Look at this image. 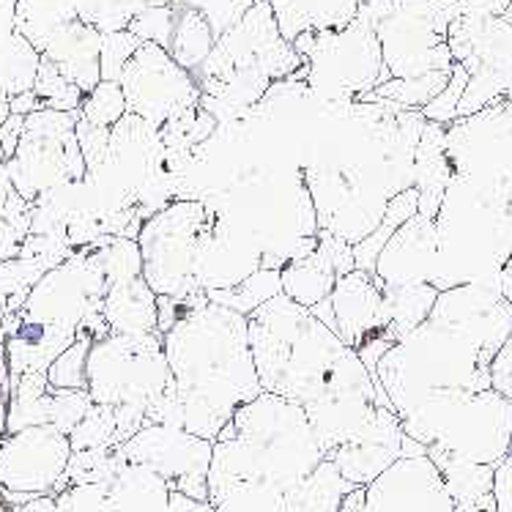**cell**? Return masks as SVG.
Segmentation results:
<instances>
[{
	"instance_id": "cell-1",
	"label": "cell",
	"mask_w": 512,
	"mask_h": 512,
	"mask_svg": "<svg viewBox=\"0 0 512 512\" xmlns=\"http://www.w3.org/2000/svg\"><path fill=\"white\" fill-rule=\"evenodd\" d=\"M351 491L291 400L261 392L214 441L209 502L217 512H340Z\"/></svg>"
},
{
	"instance_id": "cell-2",
	"label": "cell",
	"mask_w": 512,
	"mask_h": 512,
	"mask_svg": "<svg viewBox=\"0 0 512 512\" xmlns=\"http://www.w3.org/2000/svg\"><path fill=\"white\" fill-rule=\"evenodd\" d=\"M247 324L261 389L304 408L326 458L389 403L354 348L285 293L252 310Z\"/></svg>"
},
{
	"instance_id": "cell-3",
	"label": "cell",
	"mask_w": 512,
	"mask_h": 512,
	"mask_svg": "<svg viewBox=\"0 0 512 512\" xmlns=\"http://www.w3.org/2000/svg\"><path fill=\"white\" fill-rule=\"evenodd\" d=\"M184 430L217 441L241 406L261 395L247 315L206 299L165 335Z\"/></svg>"
},
{
	"instance_id": "cell-4",
	"label": "cell",
	"mask_w": 512,
	"mask_h": 512,
	"mask_svg": "<svg viewBox=\"0 0 512 512\" xmlns=\"http://www.w3.org/2000/svg\"><path fill=\"white\" fill-rule=\"evenodd\" d=\"M107 277L94 247L77 250L33 285L20 310L3 321V345L11 381L25 373H47L80 335L94 310L105 307Z\"/></svg>"
},
{
	"instance_id": "cell-5",
	"label": "cell",
	"mask_w": 512,
	"mask_h": 512,
	"mask_svg": "<svg viewBox=\"0 0 512 512\" xmlns=\"http://www.w3.org/2000/svg\"><path fill=\"white\" fill-rule=\"evenodd\" d=\"M376 384L403 419L436 392H482L491 387V359L469 337L428 318L381 356Z\"/></svg>"
},
{
	"instance_id": "cell-6",
	"label": "cell",
	"mask_w": 512,
	"mask_h": 512,
	"mask_svg": "<svg viewBox=\"0 0 512 512\" xmlns=\"http://www.w3.org/2000/svg\"><path fill=\"white\" fill-rule=\"evenodd\" d=\"M403 433L428 447V458L499 466L512 450V400L496 389L436 392L408 411Z\"/></svg>"
},
{
	"instance_id": "cell-7",
	"label": "cell",
	"mask_w": 512,
	"mask_h": 512,
	"mask_svg": "<svg viewBox=\"0 0 512 512\" xmlns=\"http://www.w3.org/2000/svg\"><path fill=\"white\" fill-rule=\"evenodd\" d=\"M217 214L222 211L209 209L203 200H173L143 222L137 233L143 277L157 296L184 302L206 293L198 283L200 252Z\"/></svg>"
},
{
	"instance_id": "cell-8",
	"label": "cell",
	"mask_w": 512,
	"mask_h": 512,
	"mask_svg": "<svg viewBox=\"0 0 512 512\" xmlns=\"http://www.w3.org/2000/svg\"><path fill=\"white\" fill-rule=\"evenodd\" d=\"M173 389L165 340L151 335H107L88 354V395L96 406L151 411Z\"/></svg>"
},
{
	"instance_id": "cell-9",
	"label": "cell",
	"mask_w": 512,
	"mask_h": 512,
	"mask_svg": "<svg viewBox=\"0 0 512 512\" xmlns=\"http://www.w3.org/2000/svg\"><path fill=\"white\" fill-rule=\"evenodd\" d=\"M80 113H58L42 107L25 118L17 154L6 162L11 184L25 200H39L53 189L77 184L88 176L80 140Z\"/></svg>"
},
{
	"instance_id": "cell-10",
	"label": "cell",
	"mask_w": 512,
	"mask_h": 512,
	"mask_svg": "<svg viewBox=\"0 0 512 512\" xmlns=\"http://www.w3.org/2000/svg\"><path fill=\"white\" fill-rule=\"evenodd\" d=\"M126 463L146 466L162 480L170 491H181L209 502V469L214 455V441L192 436L189 430L168 425H146L135 436L115 447Z\"/></svg>"
},
{
	"instance_id": "cell-11",
	"label": "cell",
	"mask_w": 512,
	"mask_h": 512,
	"mask_svg": "<svg viewBox=\"0 0 512 512\" xmlns=\"http://www.w3.org/2000/svg\"><path fill=\"white\" fill-rule=\"evenodd\" d=\"M129 113L148 124L162 126L170 118L200 105V91L195 74L173 61V55L157 44H140L121 77Z\"/></svg>"
},
{
	"instance_id": "cell-12",
	"label": "cell",
	"mask_w": 512,
	"mask_h": 512,
	"mask_svg": "<svg viewBox=\"0 0 512 512\" xmlns=\"http://www.w3.org/2000/svg\"><path fill=\"white\" fill-rule=\"evenodd\" d=\"M72 452L69 436L53 425L9 433L0 444V491L58 496Z\"/></svg>"
},
{
	"instance_id": "cell-13",
	"label": "cell",
	"mask_w": 512,
	"mask_h": 512,
	"mask_svg": "<svg viewBox=\"0 0 512 512\" xmlns=\"http://www.w3.org/2000/svg\"><path fill=\"white\" fill-rule=\"evenodd\" d=\"M340 512H455L439 466L428 458H400L381 477L354 488Z\"/></svg>"
},
{
	"instance_id": "cell-14",
	"label": "cell",
	"mask_w": 512,
	"mask_h": 512,
	"mask_svg": "<svg viewBox=\"0 0 512 512\" xmlns=\"http://www.w3.org/2000/svg\"><path fill=\"white\" fill-rule=\"evenodd\" d=\"M313 313L332 332L343 337V343L351 345L354 351L373 337L392 335L387 296H384V283L378 280V274L354 269L351 274L337 277L332 296L313 307Z\"/></svg>"
},
{
	"instance_id": "cell-15",
	"label": "cell",
	"mask_w": 512,
	"mask_h": 512,
	"mask_svg": "<svg viewBox=\"0 0 512 512\" xmlns=\"http://www.w3.org/2000/svg\"><path fill=\"white\" fill-rule=\"evenodd\" d=\"M55 512H170V485L146 466L126 463L110 480L69 485Z\"/></svg>"
},
{
	"instance_id": "cell-16",
	"label": "cell",
	"mask_w": 512,
	"mask_h": 512,
	"mask_svg": "<svg viewBox=\"0 0 512 512\" xmlns=\"http://www.w3.org/2000/svg\"><path fill=\"white\" fill-rule=\"evenodd\" d=\"M403 422L392 406L378 408L376 419L354 441L337 447L329 460L335 463L340 477L354 488H365L384 471L403 458Z\"/></svg>"
},
{
	"instance_id": "cell-17",
	"label": "cell",
	"mask_w": 512,
	"mask_h": 512,
	"mask_svg": "<svg viewBox=\"0 0 512 512\" xmlns=\"http://www.w3.org/2000/svg\"><path fill=\"white\" fill-rule=\"evenodd\" d=\"M99 55H102V33L83 20L61 25L42 50V58L55 63L63 77L77 85L83 94H91L102 83Z\"/></svg>"
},
{
	"instance_id": "cell-18",
	"label": "cell",
	"mask_w": 512,
	"mask_h": 512,
	"mask_svg": "<svg viewBox=\"0 0 512 512\" xmlns=\"http://www.w3.org/2000/svg\"><path fill=\"white\" fill-rule=\"evenodd\" d=\"M105 321L110 335H151L159 332V296L146 277L110 285L105 293Z\"/></svg>"
},
{
	"instance_id": "cell-19",
	"label": "cell",
	"mask_w": 512,
	"mask_h": 512,
	"mask_svg": "<svg viewBox=\"0 0 512 512\" xmlns=\"http://www.w3.org/2000/svg\"><path fill=\"white\" fill-rule=\"evenodd\" d=\"M362 0H272L274 20L288 44L304 31H343L359 14Z\"/></svg>"
},
{
	"instance_id": "cell-20",
	"label": "cell",
	"mask_w": 512,
	"mask_h": 512,
	"mask_svg": "<svg viewBox=\"0 0 512 512\" xmlns=\"http://www.w3.org/2000/svg\"><path fill=\"white\" fill-rule=\"evenodd\" d=\"M283 280V293L296 304H302L307 310H313L321 302H326L335 291L337 272L332 263L326 261L321 250H315L307 258H296L288 266L280 269Z\"/></svg>"
},
{
	"instance_id": "cell-21",
	"label": "cell",
	"mask_w": 512,
	"mask_h": 512,
	"mask_svg": "<svg viewBox=\"0 0 512 512\" xmlns=\"http://www.w3.org/2000/svg\"><path fill=\"white\" fill-rule=\"evenodd\" d=\"M53 387L47 373H25L11 381L9 392V433H20L36 425H50Z\"/></svg>"
},
{
	"instance_id": "cell-22",
	"label": "cell",
	"mask_w": 512,
	"mask_h": 512,
	"mask_svg": "<svg viewBox=\"0 0 512 512\" xmlns=\"http://www.w3.org/2000/svg\"><path fill=\"white\" fill-rule=\"evenodd\" d=\"M441 288L436 283H408V285H384L389 307V332L403 337L422 326L433 313Z\"/></svg>"
},
{
	"instance_id": "cell-23",
	"label": "cell",
	"mask_w": 512,
	"mask_h": 512,
	"mask_svg": "<svg viewBox=\"0 0 512 512\" xmlns=\"http://www.w3.org/2000/svg\"><path fill=\"white\" fill-rule=\"evenodd\" d=\"M214 44H217V36L200 11L178 9L176 31H173V42H170L168 50L178 66H184L187 72L195 74L206 63Z\"/></svg>"
},
{
	"instance_id": "cell-24",
	"label": "cell",
	"mask_w": 512,
	"mask_h": 512,
	"mask_svg": "<svg viewBox=\"0 0 512 512\" xmlns=\"http://www.w3.org/2000/svg\"><path fill=\"white\" fill-rule=\"evenodd\" d=\"M450 72H430L419 77H392L387 83H381L373 91L376 99L400 107V110H425V107L444 91V85L450 83Z\"/></svg>"
},
{
	"instance_id": "cell-25",
	"label": "cell",
	"mask_w": 512,
	"mask_h": 512,
	"mask_svg": "<svg viewBox=\"0 0 512 512\" xmlns=\"http://www.w3.org/2000/svg\"><path fill=\"white\" fill-rule=\"evenodd\" d=\"M444 485L450 491L452 502H477L493 493V477H496V466H482V463H463V460L436 458Z\"/></svg>"
},
{
	"instance_id": "cell-26",
	"label": "cell",
	"mask_w": 512,
	"mask_h": 512,
	"mask_svg": "<svg viewBox=\"0 0 512 512\" xmlns=\"http://www.w3.org/2000/svg\"><path fill=\"white\" fill-rule=\"evenodd\" d=\"M211 302L222 304V307H230L241 315H250L252 310H258L261 304H266L274 296L283 293V280H280V269H258L252 272L247 280L236 288H228V291H206Z\"/></svg>"
},
{
	"instance_id": "cell-27",
	"label": "cell",
	"mask_w": 512,
	"mask_h": 512,
	"mask_svg": "<svg viewBox=\"0 0 512 512\" xmlns=\"http://www.w3.org/2000/svg\"><path fill=\"white\" fill-rule=\"evenodd\" d=\"M33 94L39 96L42 107L58 110V113H80L85 94L74 83H69L61 74V69L42 58L39 74H36V85Z\"/></svg>"
},
{
	"instance_id": "cell-28",
	"label": "cell",
	"mask_w": 512,
	"mask_h": 512,
	"mask_svg": "<svg viewBox=\"0 0 512 512\" xmlns=\"http://www.w3.org/2000/svg\"><path fill=\"white\" fill-rule=\"evenodd\" d=\"M121 466H124V458L118 455L115 447L72 452L69 469H66V477H63V491H66L69 485H88V482L110 480Z\"/></svg>"
},
{
	"instance_id": "cell-29",
	"label": "cell",
	"mask_w": 512,
	"mask_h": 512,
	"mask_svg": "<svg viewBox=\"0 0 512 512\" xmlns=\"http://www.w3.org/2000/svg\"><path fill=\"white\" fill-rule=\"evenodd\" d=\"M31 209V200L17 195L14 189L6 209L0 211V261L20 258L22 247L31 236Z\"/></svg>"
},
{
	"instance_id": "cell-30",
	"label": "cell",
	"mask_w": 512,
	"mask_h": 512,
	"mask_svg": "<svg viewBox=\"0 0 512 512\" xmlns=\"http://www.w3.org/2000/svg\"><path fill=\"white\" fill-rule=\"evenodd\" d=\"M72 450H102V447H118V419L115 408L96 406L88 411V417L72 430Z\"/></svg>"
},
{
	"instance_id": "cell-31",
	"label": "cell",
	"mask_w": 512,
	"mask_h": 512,
	"mask_svg": "<svg viewBox=\"0 0 512 512\" xmlns=\"http://www.w3.org/2000/svg\"><path fill=\"white\" fill-rule=\"evenodd\" d=\"M129 113L126 107V96L121 83H102L96 85L91 94H85L83 107H80V118L94 126H105V129H113L124 115Z\"/></svg>"
},
{
	"instance_id": "cell-32",
	"label": "cell",
	"mask_w": 512,
	"mask_h": 512,
	"mask_svg": "<svg viewBox=\"0 0 512 512\" xmlns=\"http://www.w3.org/2000/svg\"><path fill=\"white\" fill-rule=\"evenodd\" d=\"M94 340L88 337H77L58 359H55L50 370H47V381L53 389H88V354H91Z\"/></svg>"
},
{
	"instance_id": "cell-33",
	"label": "cell",
	"mask_w": 512,
	"mask_h": 512,
	"mask_svg": "<svg viewBox=\"0 0 512 512\" xmlns=\"http://www.w3.org/2000/svg\"><path fill=\"white\" fill-rule=\"evenodd\" d=\"M140 39L132 31H118V33H105L102 36V55H99V69H102V80L107 83H121L124 69L129 61L135 58L140 50Z\"/></svg>"
},
{
	"instance_id": "cell-34",
	"label": "cell",
	"mask_w": 512,
	"mask_h": 512,
	"mask_svg": "<svg viewBox=\"0 0 512 512\" xmlns=\"http://www.w3.org/2000/svg\"><path fill=\"white\" fill-rule=\"evenodd\" d=\"M178 9L170 3V6H151V9L140 11L129 31L135 33L137 39L143 44H157V47H165L170 50V42H173V31H176Z\"/></svg>"
},
{
	"instance_id": "cell-35",
	"label": "cell",
	"mask_w": 512,
	"mask_h": 512,
	"mask_svg": "<svg viewBox=\"0 0 512 512\" xmlns=\"http://www.w3.org/2000/svg\"><path fill=\"white\" fill-rule=\"evenodd\" d=\"M91 408H94V400L88 395V389H53L50 425L72 436V430L88 417Z\"/></svg>"
},
{
	"instance_id": "cell-36",
	"label": "cell",
	"mask_w": 512,
	"mask_h": 512,
	"mask_svg": "<svg viewBox=\"0 0 512 512\" xmlns=\"http://www.w3.org/2000/svg\"><path fill=\"white\" fill-rule=\"evenodd\" d=\"M466 85H469V72H466L460 63H455V66H452L450 83L444 85V91L422 110L425 121H433V124L441 126H450L452 121H458V107L460 99H463V91H466Z\"/></svg>"
},
{
	"instance_id": "cell-37",
	"label": "cell",
	"mask_w": 512,
	"mask_h": 512,
	"mask_svg": "<svg viewBox=\"0 0 512 512\" xmlns=\"http://www.w3.org/2000/svg\"><path fill=\"white\" fill-rule=\"evenodd\" d=\"M77 140H80L85 168H88V173H96L110 157V129L88 124V121L80 118L77 121Z\"/></svg>"
},
{
	"instance_id": "cell-38",
	"label": "cell",
	"mask_w": 512,
	"mask_h": 512,
	"mask_svg": "<svg viewBox=\"0 0 512 512\" xmlns=\"http://www.w3.org/2000/svg\"><path fill=\"white\" fill-rule=\"evenodd\" d=\"M315 236H318V250L324 252L326 261L335 266L337 277L354 272L356 269L354 244H348V241L335 236V233H329V230H318Z\"/></svg>"
},
{
	"instance_id": "cell-39",
	"label": "cell",
	"mask_w": 512,
	"mask_h": 512,
	"mask_svg": "<svg viewBox=\"0 0 512 512\" xmlns=\"http://www.w3.org/2000/svg\"><path fill=\"white\" fill-rule=\"evenodd\" d=\"M491 387L512 400V335L510 340L496 351L491 362Z\"/></svg>"
},
{
	"instance_id": "cell-40",
	"label": "cell",
	"mask_w": 512,
	"mask_h": 512,
	"mask_svg": "<svg viewBox=\"0 0 512 512\" xmlns=\"http://www.w3.org/2000/svg\"><path fill=\"white\" fill-rule=\"evenodd\" d=\"M493 496H496V510L512 512V450L510 455L496 466V477H493Z\"/></svg>"
},
{
	"instance_id": "cell-41",
	"label": "cell",
	"mask_w": 512,
	"mask_h": 512,
	"mask_svg": "<svg viewBox=\"0 0 512 512\" xmlns=\"http://www.w3.org/2000/svg\"><path fill=\"white\" fill-rule=\"evenodd\" d=\"M22 132H25V118H22V115H9V118L0 124V143H3L6 162H9V159L17 154V146H20Z\"/></svg>"
},
{
	"instance_id": "cell-42",
	"label": "cell",
	"mask_w": 512,
	"mask_h": 512,
	"mask_svg": "<svg viewBox=\"0 0 512 512\" xmlns=\"http://www.w3.org/2000/svg\"><path fill=\"white\" fill-rule=\"evenodd\" d=\"M170 512H217L211 502H200V499H192L187 493L170 491Z\"/></svg>"
},
{
	"instance_id": "cell-43",
	"label": "cell",
	"mask_w": 512,
	"mask_h": 512,
	"mask_svg": "<svg viewBox=\"0 0 512 512\" xmlns=\"http://www.w3.org/2000/svg\"><path fill=\"white\" fill-rule=\"evenodd\" d=\"M11 115H22V118H28L36 110H42V102H39V96L33 94V91H25V94L11 96Z\"/></svg>"
},
{
	"instance_id": "cell-44",
	"label": "cell",
	"mask_w": 512,
	"mask_h": 512,
	"mask_svg": "<svg viewBox=\"0 0 512 512\" xmlns=\"http://www.w3.org/2000/svg\"><path fill=\"white\" fill-rule=\"evenodd\" d=\"M55 510H58L55 496H36V499H31L28 504H22V507H17L14 512H55Z\"/></svg>"
},
{
	"instance_id": "cell-45",
	"label": "cell",
	"mask_w": 512,
	"mask_h": 512,
	"mask_svg": "<svg viewBox=\"0 0 512 512\" xmlns=\"http://www.w3.org/2000/svg\"><path fill=\"white\" fill-rule=\"evenodd\" d=\"M455 512H499L496 510V496H485V499H477V502H463L455 504Z\"/></svg>"
},
{
	"instance_id": "cell-46",
	"label": "cell",
	"mask_w": 512,
	"mask_h": 512,
	"mask_svg": "<svg viewBox=\"0 0 512 512\" xmlns=\"http://www.w3.org/2000/svg\"><path fill=\"white\" fill-rule=\"evenodd\" d=\"M11 195H14V184H11L9 168H6V162H3V165H0V211L6 209V203H9Z\"/></svg>"
},
{
	"instance_id": "cell-47",
	"label": "cell",
	"mask_w": 512,
	"mask_h": 512,
	"mask_svg": "<svg viewBox=\"0 0 512 512\" xmlns=\"http://www.w3.org/2000/svg\"><path fill=\"white\" fill-rule=\"evenodd\" d=\"M0 389L11 392V367L9 356H6V345L0 343Z\"/></svg>"
},
{
	"instance_id": "cell-48",
	"label": "cell",
	"mask_w": 512,
	"mask_h": 512,
	"mask_svg": "<svg viewBox=\"0 0 512 512\" xmlns=\"http://www.w3.org/2000/svg\"><path fill=\"white\" fill-rule=\"evenodd\" d=\"M502 293L507 302H512V258L502 266Z\"/></svg>"
},
{
	"instance_id": "cell-49",
	"label": "cell",
	"mask_w": 512,
	"mask_h": 512,
	"mask_svg": "<svg viewBox=\"0 0 512 512\" xmlns=\"http://www.w3.org/2000/svg\"><path fill=\"white\" fill-rule=\"evenodd\" d=\"M11 99L6 94H0V124H3V121H6V118H9L11 115V105H9Z\"/></svg>"
},
{
	"instance_id": "cell-50",
	"label": "cell",
	"mask_w": 512,
	"mask_h": 512,
	"mask_svg": "<svg viewBox=\"0 0 512 512\" xmlns=\"http://www.w3.org/2000/svg\"><path fill=\"white\" fill-rule=\"evenodd\" d=\"M6 162V154H3V143H0V165Z\"/></svg>"
},
{
	"instance_id": "cell-51",
	"label": "cell",
	"mask_w": 512,
	"mask_h": 512,
	"mask_svg": "<svg viewBox=\"0 0 512 512\" xmlns=\"http://www.w3.org/2000/svg\"><path fill=\"white\" fill-rule=\"evenodd\" d=\"M0 512H14V510H11V507H6V504L0 502Z\"/></svg>"
},
{
	"instance_id": "cell-52",
	"label": "cell",
	"mask_w": 512,
	"mask_h": 512,
	"mask_svg": "<svg viewBox=\"0 0 512 512\" xmlns=\"http://www.w3.org/2000/svg\"><path fill=\"white\" fill-rule=\"evenodd\" d=\"M0 343H3V321H0Z\"/></svg>"
},
{
	"instance_id": "cell-53",
	"label": "cell",
	"mask_w": 512,
	"mask_h": 512,
	"mask_svg": "<svg viewBox=\"0 0 512 512\" xmlns=\"http://www.w3.org/2000/svg\"><path fill=\"white\" fill-rule=\"evenodd\" d=\"M0 263H3V261H0Z\"/></svg>"
}]
</instances>
